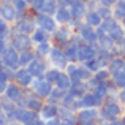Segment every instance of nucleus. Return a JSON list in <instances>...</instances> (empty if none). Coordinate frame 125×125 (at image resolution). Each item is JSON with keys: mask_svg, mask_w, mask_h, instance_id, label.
I'll use <instances>...</instances> for the list:
<instances>
[{"mask_svg": "<svg viewBox=\"0 0 125 125\" xmlns=\"http://www.w3.org/2000/svg\"><path fill=\"white\" fill-rule=\"evenodd\" d=\"M11 30H13V33H11V37H10V44H11L18 52L25 51V49H32L35 46L33 41H32V37L29 33L16 30L13 25H11Z\"/></svg>", "mask_w": 125, "mask_h": 125, "instance_id": "nucleus-1", "label": "nucleus"}, {"mask_svg": "<svg viewBox=\"0 0 125 125\" xmlns=\"http://www.w3.org/2000/svg\"><path fill=\"white\" fill-rule=\"evenodd\" d=\"M0 60H2V63H3L5 68L18 70V68H19V52L10 44L8 48L0 54Z\"/></svg>", "mask_w": 125, "mask_h": 125, "instance_id": "nucleus-2", "label": "nucleus"}, {"mask_svg": "<svg viewBox=\"0 0 125 125\" xmlns=\"http://www.w3.org/2000/svg\"><path fill=\"white\" fill-rule=\"evenodd\" d=\"M48 59H49V62L52 63V67L60 68V70H65V67L68 65V59H67V55H65L63 48H60V46H57V44L52 46Z\"/></svg>", "mask_w": 125, "mask_h": 125, "instance_id": "nucleus-3", "label": "nucleus"}, {"mask_svg": "<svg viewBox=\"0 0 125 125\" xmlns=\"http://www.w3.org/2000/svg\"><path fill=\"white\" fill-rule=\"evenodd\" d=\"M13 27H14L16 30H19V32H24V33L32 35L35 32V29L38 27V25H37V21H35V14L30 16V14H27V13H25L22 18H19L18 21L13 24Z\"/></svg>", "mask_w": 125, "mask_h": 125, "instance_id": "nucleus-4", "label": "nucleus"}, {"mask_svg": "<svg viewBox=\"0 0 125 125\" xmlns=\"http://www.w3.org/2000/svg\"><path fill=\"white\" fill-rule=\"evenodd\" d=\"M52 87H54V84L49 83L44 76L33 78V83H32V85H30L32 90H33L38 97H41V98H46V97H48V95L51 94Z\"/></svg>", "mask_w": 125, "mask_h": 125, "instance_id": "nucleus-5", "label": "nucleus"}, {"mask_svg": "<svg viewBox=\"0 0 125 125\" xmlns=\"http://www.w3.org/2000/svg\"><path fill=\"white\" fill-rule=\"evenodd\" d=\"M35 21H37L38 27L44 29V30L51 32V33L59 27V24H57V21H55L54 14H48V13H44V11L35 13Z\"/></svg>", "mask_w": 125, "mask_h": 125, "instance_id": "nucleus-6", "label": "nucleus"}, {"mask_svg": "<svg viewBox=\"0 0 125 125\" xmlns=\"http://www.w3.org/2000/svg\"><path fill=\"white\" fill-rule=\"evenodd\" d=\"M16 84H19L21 87L24 89H29L33 83V74L30 73L27 67H19L18 70H14V78H13Z\"/></svg>", "mask_w": 125, "mask_h": 125, "instance_id": "nucleus-7", "label": "nucleus"}, {"mask_svg": "<svg viewBox=\"0 0 125 125\" xmlns=\"http://www.w3.org/2000/svg\"><path fill=\"white\" fill-rule=\"evenodd\" d=\"M74 30H71V27H65V25H62V27H57L54 32H52V40L57 46H60V48H63L67 43L71 41V35H73Z\"/></svg>", "mask_w": 125, "mask_h": 125, "instance_id": "nucleus-8", "label": "nucleus"}, {"mask_svg": "<svg viewBox=\"0 0 125 125\" xmlns=\"http://www.w3.org/2000/svg\"><path fill=\"white\" fill-rule=\"evenodd\" d=\"M0 18H3L10 24H14L19 18V11L11 2H2L0 3Z\"/></svg>", "mask_w": 125, "mask_h": 125, "instance_id": "nucleus-9", "label": "nucleus"}, {"mask_svg": "<svg viewBox=\"0 0 125 125\" xmlns=\"http://www.w3.org/2000/svg\"><path fill=\"white\" fill-rule=\"evenodd\" d=\"M98 52V46H95V43H81L79 51H78V62L84 63L85 60L95 57Z\"/></svg>", "mask_w": 125, "mask_h": 125, "instance_id": "nucleus-10", "label": "nucleus"}, {"mask_svg": "<svg viewBox=\"0 0 125 125\" xmlns=\"http://www.w3.org/2000/svg\"><path fill=\"white\" fill-rule=\"evenodd\" d=\"M98 117V111L97 108H83V109L78 111L76 114V120L78 124H83V125H90L97 120Z\"/></svg>", "mask_w": 125, "mask_h": 125, "instance_id": "nucleus-11", "label": "nucleus"}, {"mask_svg": "<svg viewBox=\"0 0 125 125\" xmlns=\"http://www.w3.org/2000/svg\"><path fill=\"white\" fill-rule=\"evenodd\" d=\"M29 70H30V73L33 74V78H38V76H44V73L48 71L49 65H48V60H46L44 57H35L33 60L30 62V65H29Z\"/></svg>", "mask_w": 125, "mask_h": 125, "instance_id": "nucleus-12", "label": "nucleus"}, {"mask_svg": "<svg viewBox=\"0 0 125 125\" xmlns=\"http://www.w3.org/2000/svg\"><path fill=\"white\" fill-rule=\"evenodd\" d=\"M68 8L71 11V18L78 19V21H83L85 18V14H87V11H89V6H87L85 0H73V3Z\"/></svg>", "mask_w": 125, "mask_h": 125, "instance_id": "nucleus-13", "label": "nucleus"}, {"mask_svg": "<svg viewBox=\"0 0 125 125\" xmlns=\"http://www.w3.org/2000/svg\"><path fill=\"white\" fill-rule=\"evenodd\" d=\"M24 87H21L19 84H16L14 81H11V83H8V85H6L5 89V97L8 98L10 101H13V103H18L19 100H21V97L24 95Z\"/></svg>", "mask_w": 125, "mask_h": 125, "instance_id": "nucleus-14", "label": "nucleus"}, {"mask_svg": "<svg viewBox=\"0 0 125 125\" xmlns=\"http://www.w3.org/2000/svg\"><path fill=\"white\" fill-rule=\"evenodd\" d=\"M78 33L83 37L84 43H97L98 41V37H97V30H95V27H90L89 24H85V22H83V24L79 25V29H78Z\"/></svg>", "mask_w": 125, "mask_h": 125, "instance_id": "nucleus-15", "label": "nucleus"}, {"mask_svg": "<svg viewBox=\"0 0 125 125\" xmlns=\"http://www.w3.org/2000/svg\"><path fill=\"white\" fill-rule=\"evenodd\" d=\"M54 18H55V21H57V24H60V25L70 24V21L73 19L71 18V11H70L68 6H59L57 11L54 13Z\"/></svg>", "mask_w": 125, "mask_h": 125, "instance_id": "nucleus-16", "label": "nucleus"}, {"mask_svg": "<svg viewBox=\"0 0 125 125\" xmlns=\"http://www.w3.org/2000/svg\"><path fill=\"white\" fill-rule=\"evenodd\" d=\"M65 92H67V90H63V89L54 85L52 90H51V94L44 98V101H46V103H49V104H59V103H62V98H63Z\"/></svg>", "mask_w": 125, "mask_h": 125, "instance_id": "nucleus-17", "label": "nucleus"}, {"mask_svg": "<svg viewBox=\"0 0 125 125\" xmlns=\"http://www.w3.org/2000/svg\"><path fill=\"white\" fill-rule=\"evenodd\" d=\"M63 51H65V55H67L68 62H76L78 60V51H79V44L78 43H67L63 46Z\"/></svg>", "mask_w": 125, "mask_h": 125, "instance_id": "nucleus-18", "label": "nucleus"}, {"mask_svg": "<svg viewBox=\"0 0 125 125\" xmlns=\"http://www.w3.org/2000/svg\"><path fill=\"white\" fill-rule=\"evenodd\" d=\"M37 57V52L35 49H25V51H21L19 52V67H29L30 62Z\"/></svg>", "mask_w": 125, "mask_h": 125, "instance_id": "nucleus-19", "label": "nucleus"}, {"mask_svg": "<svg viewBox=\"0 0 125 125\" xmlns=\"http://www.w3.org/2000/svg\"><path fill=\"white\" fill-rule=\"evenodd\" d=\"M40 116H41V119L44 120V124H46V120H49V119H52V117L59 116V114H57V104H49V103H46V101H44V106L41 108Z\"/></svg>", "mask_w": 125, "mask_h": 125, "instance_id": "nucleus-20", "label": "nucleus"}, {"mask_svg": "<svg viewBox=\"0 0 125 125\" xmlns=\"http://www.w3.org/2000/svg\"><path fill=\"white\" fill-rule=\"evenodd\" d=\"M119 113H120L119 106H117V104H114V103H108L106 106L101 108V116H103L104 119H108V120H114Z\"/></svg>", "mask_w": 125, "mask_h": 125, "instance_id": "nucleus-21", "label": "nucleus"}, {"mask_svg": "<svg viewBox=\"0 0 125 125\" xmlns=\"http://www.w3.org/2000/svg\"><path fill=\"white\" fill-rule=\"evenodd\" d=\"M30 37H32L33 44H37V43H41V41H49V38H51V32L44 30V29H41V27H37L35 32L30 35Z\"/></svg>", "mask_w": 125, "mask_h": 125, "instance_id": "nucleus-22", "label": "nucleus"}, {"mask_svg": "<svg viewBox=\"0 0 125 125\" xmlns=\"http://www.w3.org/2000/svg\"><path fill=\"white\" fill-rule=\"evenodd\" d=\"M33 49H35V52H37L38 57L48 59L49 52H51V49H52V44L49 41H41V43H37V44L33 46Z\"/></svg>", "mask_w": 125, "mask_h": 125, "instance_id": "nucleus-23", "label": "nucleus"}, {"mask_svg": "<svg viewBox=\"0 0 125 125\" xmlns=\"http://www.w3.org/2000/svg\"><path fill=\"white\" fill-rule=\"evenodd\" d=\"M85 24H89L90 27H98V25L101 24V16L97 13V10H89L87 14H85Z\"/></svg>", "mask_w": 125, "mask_h": 125, "instance_id": "nucleus-24", "label": "nucleus"}, {"mask_svg": "<svg viewBox=\"0 0 125 125\" xmlns=\"http://www.w3.org/2000/svg\"><path fill=\"white\" fill-rule=\"evenodd\" d=\"M54 85L63 89V90H68V89H70V85H71V78H70V74H68L67 71H60V74H59V78H57V81H55Z\"/></svg>", "mask_w": 125, "mask_h": 125, "instance_id": "nucleus-25", "label": "nucleus"}, {"mask_svg": "<svg viewBox=\"0 0 125 125\" xmlns=\"http://www.w3.org/2000/svg\"><path fill=\"white\" fill-rule=\"evenodd\" d=\"M57 8H59V0H44L41 11L48 13V14H54L57 11Z\"/></svg>", "mask_w": 125, "mask_h": 125, "instance_id": "nucleus-26", "label": "nucleus"}, {"mask_svg": "<svg viewBox=\"0 0 125 125\" xmlns=\"http://www.w3.org/2000/svg\"><path fill=\"white\" fill-rule=\"evenodd\" d=\"M60 68H55V67H52V68H48V71L44 73V78L49 81V83H52V84H55V81H57V78H59V74H60Z\"/></svg>", "mask_w": 125, "mask_h": 125, "instance_id": "nucleus-27", "label": "nucleus"}, {"mask_svg": "<svg viewBox=\"0 0 125 125\" xmlns=\"http://www.w3.org/2000/svg\"><path fill=\"white\" fill-rule=\"evenodd\" d=\"M13 30H11V24L10 22H6L3 18H0V35L2 37H11Z\"/></svg>", "mask_w": 125, "mask_h": 125, "instance_id": "nucleus-28", "label": "nucleus"}, {"mask_svg": "<svg viewBox=\"0 0 125 125\" xmlns=\"http://www.w3.org/2000/svg\"><path fill=\"white\" fill-rule=\"evenodd\" d=\"M108 67H109V73L111 74L119 73V71L124 68V62L120 60V59H114V60H111L109 63H108Z\"/></svg>", "mask_w": 125, "mask_h": 125, "instance_id": "nucleus-29", "label": "nucleus"}, {"mask_svg": "<svg viewBox=\"0 0 125 125\" xmlns=\"http://www.w3.org/2000/svg\"><path fill=\"white\" fill-rule=\"evenodd\" d=\"M113 79H114V83H116L117 85H120V87H125V73H124V71L114 73V74H113Z\"/></svg>", "mask_w": 125, "mask_h": 125, "instance_id": "nucleus-30", "label": "nucleus"}, {"mask_svg": "<svg viewBox=\"0 0 125 125\" xmlns=\"http://www.w3.org/2000/svg\"><path fill=\"white\" fill-rule=\"evenodd\" d=\"M43 3H44V0H33V2L30 3V10H32V13H40L41 10H43Z\"/></svg>", "mask_w": 125, "mask_h": 125, "instance_id": "nucleus-31", "label": "nucleus"}, {"mask_svg": "<svg viewBox=\"0 0 125 125\" xmlns=\"http://www.w3.org/2000/svg\"><path fill=\"white\" fill-rule=\"evenodd\" d=\"M8 46H10V38L8 37H2V35H0V54H2Z\"/></svg>", "mask_w": 125, "mask_h": 125, "instance_id": "nucleus-32", "label": "nucleus"}, {"mask_svg": "<svg viewBox=\"0 0 125 125\" xmlns=\"http://www.w3.org/2000/svg\"><path fill=\"white\" fill-rule=\"evenodd\" d=\"M8 124V117H6L5 111H0V125H6Z\"/></svg>", "mask_w": 125, "mask_h": 125, "instance_id": "nucleus-33", "label": "nucleus"}, {"mask_svg": "<svg viewBox=\"0 0 125 125\" xmlns=\"http://www.w3.org/2000/svg\"><path fill=\"white\" fill-rule=\"evenodd\" d=\"M73 0H59V6H70Z\"/></svg>", "mask_w": 125, "mask_h": 125, "instance_id": "nucleus-34", "label": "nucleus"}, {"mask_svg": "<svg viewBox=\"0 0 125 125\" xmlns=\"http://www.w3.org/2000/svg\"><path fill=\"white\" fill-rule=\"evenodd\" d=\"M6 85H8V83H5V81H0V95H3V94H5Z\"/></svg>", "mask_w": 125, "mask_h": 125, "instance_id": "nucleus-35", "label": "nucleus"}, {"mask_svg": "<svg viewBox=\"0 0 125 125\" xmlns=\"http://www.w3.org/2000/svg\"><path fill=\"white\" fill-rule=\"evenodd\" d=\"M101 2V5H106V6H111V5H114V3L117 2V0H100Z\"/></svg>", "mask_w": 125, "mask_h": 125, "instance_id": "nucleus-36", "label": "nucleus"}, {"mask_svg": "<svg viewBox=\"0 0 125 125\" xmlns=\"http://www.w3.org/2000/svg\"><path fill=\"white\" fill-rule=\"evenodd\" d=\"M120 98H122V101H125V89H124L122 94H120Z\"/></svg>", "mask_w": 125, "mask_h": 125, "instance_id": "nucleus-37", "label": "nucleus"}, {"mask_svg": "<svg viewBox=\"0 0 125 125\" xmlns=\"http://www.w3.org/2000/svg\"><path fill=\"white\" fill-rule=\"evenodd\" d=\"M25 2H27V3H29V5H30V3H32V2H33V0H25Z\"/></svg>", "mask_w": 125, "mask_h": 125, "instance_id": "nucleus-38", "label": "nucleus"}, {"mask_svg": "<svg viewBox=\"0 0 125 125\" xmlns=\"http://www.w3.org/2000/svg\"><path fill=\"white\" fill-rule=\"evenodd\" d=\"M2 68H3V63H2V60H0V70H2Z\"/></svg>", "mask_w": 125, "mask_h": 125, "instance_id": "nucleus-39", "label": "nucleus"}, {"mask_svg": "<svg viewBox=\"0 0 125 125\" xmlns=\"http://www.w3.org/2000/svg\"><path fill=\"white\" fill-rule=\"evenodd\" d=\"M122 70H125V62H124V68H122ZM124 73H125V71H124Z\"/></svg>", "mask_w": 125, "mask_h": 125, "instance_id": "nucleus-40", "label": "nucleus"}, {"mask_svg": "<svg viewBox=\"0 0 125 125\" xmlns=\"http://www.w3.org/2000/svg\"><path fill=\"white\" fill-rule=\"evenodd\" d=\"M0 3H2V0H0Z\"/></svg>", "mask_w": 125, "mask_h": 125, "instance_id": "nucleus-41", "label": "nucleus"}]
</instances>
